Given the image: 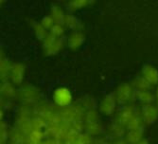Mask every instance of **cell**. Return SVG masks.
Segmentation results:
<instances>
[{
  "label": "cell",
  "mask_w": 158,
  "mask_h": 144,
  "mask_svg": "<svg viewBox=\"0 0 158 144\" xmlns=\"http://www.w3.org/2000/svg\"><path fill=\"white\" fill-rule=\"evenodd\" d=\"M144 125V121L140 115V111H137V113L134 116V118L129 121V123L126 125V129L128 131L130 130H136V129H141Z\"/></svg>",
  "instance_id": "cb8c5ba5"
},
{
  "label": "cell",
  "mask_w": 158,
  "mask_h": 144,
  "mask_svg": "<svg viewBox=\"0 0 158 144\" xmlns=\"http://www.w3.org/2000/svg\"><path fill=\"white\" fill-rule=\"evenodd\" d=\"M93 144H102V143H100V142H98V141H96V142H94Z\"/></svg>",
  "instance_id": "60d3db41"
},
{
  "label": "cell",
  "mask_w": 158,
  "mask_h": 144,
  "mask_svg": "<svg viewBox=\"0 0 158 144\" xmlns=\"http://www.w3.org/2000/svg\"><path fill=\"white\" fill-rule=\"evenodd\" d=\"M64 43H65V40L64 38H58L57 41L54 43V44L48 49L44 50V53L45 55L47 56H52V55H56L58 54L64 47Z\"/></svg>",
  "instance_id": "603a6c76"
},
{
  "label": "cell",
  "mask_w": 158,
  "mask_h": 144,
  "mask_svg": "<svg viewBox=\"0 0 158 144\" xmlns=\"http://www.w3.org/2000/svg\"><path fill=\"white\" fill-rule=\"evenodd\" d=\"M154 95H155V104L157 105V107H158V85H157V87H156V90H155V93H154Z\"/></svg>",
  "instance_id": "74e56055"
},
{
  "label": "cell",
  "mask_w": 158,
  "mask_h": 144,
  "mask_svg": "<svg viewBox=\"0 0 158 144\" xmlns=\"http://www.w3.org/2000/svg\"><path fill=\"white\" fill-rule=\"evenodd\" d=\"M50 16L54 20L55 24H59L64 26V20L66 14L64 13V10L58 6V5H53L51 7V11H50Z\"/></svg>",
  "instance_id": "d6986e66"
},
{
  "label": "cell",
  "mask_w": 158,
  "mask_h": 144,
  "mask_svg": "<svg viewBox=\"0 0 158 144\" xmlns=\"http://www.w3.org/2000/svg\"><path fill=\"white\" fill-rule=\"evenodd\" d=\"M33 114V109L31 106L23 104L18 110V117H31Z\"/></svg>",
  "instance_id": "836d02e7"
},
{
  "label": "cell",
  "mask_w": 158,
  "mask_h": 144,
  "mask_svg": "<svg viewBox=\"0 0 158 144\" xmlns=\"http://www.w3.org/2000/svg\"><path fill=\"white\" fill-rule=\"evenodd\" d=\"M41 25L44 27L47 31H50L51 30V28L55 25V22H54V20L52 19V17L50 16V15H46V16H44L42 18V20H41Z\"/></svg>",
  "instance_id": "d6a6232c"
},
{
  "label": "cell",
  "mask_w": 158,
  "mask_h": 144,
  "mask_svg": "<svg viewBox=\"0 0 158 144\" xmlns=\"http://www.w3.org/2000/svg\"><path fill=\"white\" fill-rule=\"evenodd\" d=\"M117 106H118V102L116 96H114V93H110L107 94L100 100L98 110L104 116H112L117 111Z\"/></svg>",
  "instance_id": "8992f818"
},
{
  "label": "cell",
  "mask_w": 158,
  "mask_h": 144,
  "mask_svg": "<svg viewBox=\"0 0 158 144\" xmlns=\"http://www.w3.org/2000/svg\"><path fill=\"white\" fill-rule=\"evenodd\" d=\"M93 137L90 136L87 133H80L78 139H77V144H93Z\"/></svg>",
  "instance_id": "4dcf8cb0"
},
{
  "label": "cell",
  "mask_w": 158,
  "mask_h": 144,
  "mask_svg": "<svg viewBox=\"0 0 158 144\" xmlns=\"http://www.w3.org/2000/svg\"><path fill=\"white\" fill-rule=\"evenodd\" d=\"M27 137L33 131V126L31 117H18L16 119V126Z\"/></svg>",
  "instance_id": "7c38bea8"
},
{
  "label": "cell",
  "mask_w": 158,
  "mask_h": 144,
  "mask_svg": "<svg viewBox=\"0 0 158 144\" xmlns=\"http://www.w3.org/2000/svg\"><path fill=\"white\" fill-rule=\"evenodd\" d=\"M56 144H64V141H56Z\"/></svg>",
  "instance_id": "ab89813d"
},
{
  "label": "cell",
  "mask_w": 158,
  "mask_h": 144,
  "mask_svg": "<svg viewBox=\"0 0 158 144\" xmlns=\"http://www.w3.org/2000/svg\"><path fill=\"white\" fill-rule=\"evenodd\" d=\"M86 110L81 104H72L69 107L64 108L59 112L62 122L71 125L77 121H84Z\"/></svg>",
  "instance_id": "7a4b0ae2"
},
{
  "label": "cell",
  "mask_w": 158,
  "mask_h": 144,
  "mask_svg": "<svg viewBox=\"0 0 158 144\" xmlns=\"http://www.w3.org/2000/svg\"><path fill=\"white\" fill-rule=\"evenodd\" d=\"M138 144H151V143H150L147 139H145V138H144V139H142Z\"/></svg>",
  "instance_id": "f35d334b"
},
{
  "label": "cell",
  "mask_w": 158,
  "mask_h": 144,
  "mask_svg": "<svg viewBox=\"0 0 158 144\" xmlns=\"http://www.w3.org/2000/svg\"><path fill=\"white\" fill-rule=\"evenodd\" d=\"M95 121H99V116L98 113L96 109H90L85 112L84 116V123L88 122H95Z\"/></svg>",
  "instance_id": "83f0119b"
},
{
  "label": "cell",
  "mask_w": 158,
  "mask_h": 144,
  "mask_svg": "<svg viewBox=\"0 0 158 144\" xmlns=\"http://www.w3.org/2000/svg\"><path fill=\"white\" fill-rule=\"evenodd\" d=\"M112 144H128V143L125 140V138H121V139H117L116 141L113 142Z\"/></svg>",
  "instance_id": "8d00e7d4"
},
{
  "label": "cell",
  "mask_w": 158,
  "mask_h": 144,
  "mask_svg": "<svg viewBox=\"0 0 158 144\" xmlns=\"http://www.w3.org/2000/svg\"><path fill=\"white\" fill-rule=\"evenodd\" d=\"M126 127L119 124L117 121H114L110 126H109V134L111 135L112 138L117 139H121L124 138V137L126 136L127 132H126Z\"/></svg>",
  "instance_id": "e0dca14e"
},
{
  "label": "cell",
  "mask_w": 158,
  "mask_h": 144,
  "mask_svg": "<svg viewBox=\"0 0 158 144\" xmlns=\"http://www.w3.org/2000/svg\"><path fill=\"white\" fill-rule=\"evenodd\" d=\"M141 76L145 78L152 85H158V69L150 64L144 65L141 70Z\"/></svg>",
  "instance_id": "30bf717a"
},
{
  "label": "cell",
  "mask_w": 158,
  "mask_h": 144,
  "mask_svg": "<svg viewBox=\"0 0 158 144\" xmlns=\"http://www.w3.org/2000/svg\"><path fill=\"white\" fill-rule=\"evenodd\" d=\"M114 96L118 104L127 105L135 98V88L133 87L132 83H122L114 91Z\"/></svg>",
  "instance_id": "5b68a950"
},
{
  "label": "cell",
  "mask_w": 158,
  "mask_h": 144,
  "mask_svg": "<svg viewBox=\"0 0 158 144\" xmlns=\"http://www.w3.org/2000/svg\"><path fill=\"white\" fill-rule=\"evenodd\" d=\"M11 66H12V64H10L9 59L3 55V52L1 50V59H0V77H1L2 82H7L10 79Z\"/></svg>",
  "instance_id": "9a60e30c"
},
{
  "label": "cell",
  "mask_w": 158,
  "mask_h": 144,
  "mask_svg": "<svg viewBox=\"0 0 158 144\" xmlns=\"http://www.w3.org/2000/svg\"><path fill=\"white\" fill-rule=\"evenodd\" d=\"M144 131L143 128L136 129V130L128 131L125 136V140L128 144H138L142 139H144Z\"/></svg>",
  "instance_id": "ac0fdd59"
},
{
  "label": "cell",
  "mask_w": 158,
  "mask_h": 144,
  "mask_svg": "<svg viewBox=\"0 0 158 144\" xmlns=\"http://www.w3.org/2000/svg\"><path fill=\"white\" fill-rule=\"evenodd\" d=\"M85 42V36L81 32H71L67 39H66V44L67 47L71 50H77L79 49Z\"/></svg>",
  "instance_id": "8fae6325"
},
{
  "label": "cell",
  "mask_w": 158,
  "mask_h": 144,
  "mask_svg": "<svg viewBox=\"0 0 158 144\" xmlns=\"http://www.w3.org/2000/svg\"><path fill=\"white\" fill-rule=\"evenodd\" d=\"M0 92H1V96L9 100H13L18 97V91L15 89L12 83L10 82H2L1 87H0Z\"/></svg>",
  "instance_id": "4fadbf2b"
},
{
  "label": "cell",
  "mask_w": 158,
  "mask_h": 144,
  "mask_svg": "<svg viewBox=\"0 0 158 144\" xmlns=\"http://www.w3.org/2000/svg\"><path fill=\"white\" fill-rule=\"evenodd\" d=\"M132 85L135 88V90L136 91H148V90H151L152 88V85L142 76L135 77L132 82Z\"/></svg>",
  "instance_id": "7402d4cb"
},
{
  "label": "cell",
  "mask_w": 158,
  "mask_h": 144,
  "mask_svg": "<svg viewBox=\"0 0 158 144\" xmlns=\"http://www.w3.org/2000/svg\"><path fill=\"white\" fill-rule=\"evenodd\" d=\"M95 3V1H91V0H72V1H69L67 4V9L70 11H74L81 10L82 8L88 7Z\"/></svg>",
  "instance_id": "d4e9b609"
},
{
  "label": "cell",
  "mask_w": 158,
  "mask_h": 144,
  "mask_svg": "<svg viewBox=\"0 0 158 144\" xmlns=\"http://www.w3.org/2000/svg\"><path fill=\"white\" fill-rule=\"evenodd\" d=\"M52 99L55 105L61 108H66L71 106L73 102L72 93L65 86H60V87L56 88L53 92Z\"/></svg>",
  "instance_id": "277c9868"
},
{
  "label": "cell",
  "mask_w": 158,
  "mask_h": 144,
  "mask_svg": "<svg viewBox=\"0 0 158 144\" xmlns=\"http://www.w3.org/2000/svg\"><path fill=\"white\" fill-rule=\"evenodd\" d=\"M79 104H81L86 111L90 110V109H95V100H93L90 97L82 98L81 103H79Z\"/></svg>",
  "instance_id": "1f68e13d"
},
{
  "label": "cell",
  "mask_w": 158,
  "mask_h": 144,
  "mask_svg": "<svg viewBox=\"0 0 158 144\" xmlns=\"http://www.w3.org/2000/svg\"><path fill=\"white\" fill-rule=\"evenodd\" d=\"M140 115L144 121V124L151 125L158 120V107L154 104L142 105Z\"/></svg>",
  "instance_id": "52a82bcc"
},
{
  "label": "cell",
  "mask_w": 158,
  "mask_h": 144,
  "mask_svg": "<svg viewBox=\"0 0 158 144\" xmlns=\"http://www.w3.org/2000/svg\"><path fill=\"white\" fill-rule=\"evenodd\" d=\"M135 99L142 104H151L155 102V95L151 91H136L135 90Z\"/></svg>",
  "instance_id": "2e32d148"
},
{
  "label": "cell",
  "mask_w": 158,
  "mask_h": 144,
  "mask_svg": "<svg viewBox=\"0 0 158 144\" xmlns=\"http://www.w3.org/2000/svg\"><path fill=\"white\" fill-rule=\"evenodd\" d=\"M64 26L73 32H81L83 30L82 22L75 15L71 13H67L64 20Z\"/></svg>",
  "instance_id": "5bb4252c"
},
{
  "label": "cell",
  "mask_w": 158,
  "mask_h": 144,
  "mask_svg": "<svg viewBox=\"0 0 158 144\" xmlns=\"http://www.w3.org/2000/svg\"><path fill=\"white\" fill-rule=\"evenodd\" d=\"M32 28L34 31L35 36L39 41H44L47 36L49 34L48 31H47L46 28L41 25V23H37V22H33L32 23Z\"/></svg>",
  "instance_id": "484cf974"
},
{
  "label": "cell",
  "mask_w": 158,
  "mask_h": 144,
  "mask_svg": "<svg viewBox=\"0 0 158 144\" xmlns=\"http://www.w3.org/2000/svg\"><path fill=\"white\" fill-rule=\"evenodd\" d=\"M137 111L138 110H136V108L132 104L123 105V107L118 112L117 118L114 121H117L119 124L126 127V125L134 118V116L137 113Z\"/></svg>",
  "instance_id": "ba28073f"
},
{
  "label": "cell",
  "mask_w": 158,
  "mask_h": 144,
  "mask_svg": "<svg viewBox=\"0 0 158 144\" xmlns=\"http://www.w3.org/2000/svg\"><path fill=\"white\" fill-rule=\"evenodd\" d=\"M64 28L63 25H59V24H55L51 30L49 31V33L54 35L56 38H63L64 35Z\"/></svg>",
  "instance_id": "f546056e"
},
{
  "label": "cell",
  "mask_w": 158,
  "mask_h": 144,
  "mask_svg": "<svg viewBox=\"0 0 158 144\" xmlns=\"http://www.w3.org/2000/svg\"><path fill=\"white\" fill-rule=\"evenodd\" d=\"M56 141L55 139H52V138H48V139H45L44 141L42 142V144H56Z\"/></svg>",
  "instance_id": "d590c367"
},
{
  "label": "cell",
  "mask_w": 158,
  "mask_h": 144,
  "mask_svg": "<svg viewBox=\"0 0 158 144\" xmlns=\"http://www.w3.org/2000/svg\"><path fill=\"white\" fill-rule=\"evenodd\" d=\"M32 121V126H33V130H43V129H46L48 127V122L38 116H34L31 118Z\"/></svg>",
  "instance_id": "f1b7e54d"
},
{
  "label": "cell",
  "mask_w": 158,
  "mask_h": 144,
  "mask_svg": "<svg viewBox=\"0 0 158 144\" xmlns=\"http://www.w3.org/2000/svg\"><path fill=\"white\" fill-rule=\"evenodd\" d=\"M26 74V66L22 63H14L12 64L10 80L13 84L20 85L25 78Z\"/></svg>",
  "instance_id": "9c48e42d"
},
{
  "label": "cell",
  "mask_w": 158,
  "mask_h": 144,
  "mask_svg": "<svg viewBox=\"0 0 158 144\" xmlns=\"http://www.w3.org/2000/svg\"><path fill=\"white\" fill-rule=\"evenodd\" d=\"M46 137L45 132L43 130H33L30 135L27 137L25 144H42Z\"/></svg>",
  "instance_id": "44dd1931"
},
{
  "label": "cell",
  "mask_w": 158,
  "mask_h": 144,
  "mask_svg": "<svg viewBox=\"0 0 158 144\" xmlns=\"http://www.w3.org/2000/svg\"><path fill=\"white\" fill-rule=\"evenodd\" d=\"M33 115L44 119L48 122V125H57L62 122L59 112H57L50 104L41 102L34 106Z\"/></svg>",
  "instance_id": "6da1fadb"
},
{
  "label": "cell",
  "mask_w": 158,
  "mask_h": 144,
  "mask_svg": "<svg viewBox=\"0 0 158 144\" xmlns=\"http://www.w3.org/2000/svg\"><path fill=\"white\" fill-rule=\"evenodd\" d=\"M10 139V130L8 128V125L1 121L0 124V144H9Z\"/></svg>",
  "instance_id": "4316f807"
},
{
  "label": "cell",
  "mask_w": 158,
  "mask_h": 144,
  "mask_svg": "<svg viewBox=\"0 0 158 144\" xmlns=\"http://www.w3.org/2000/svg\"><path fill=\"white\" fill-rule=\"evenodd\" d=\"M18 98L25 105L31 106L32 104H37L40 103L41 93L37 87L31 84L24 85L18 91Z\"/></svg>",
  "instance_id": "3957f363"
},
{
  "label": "cell",
  "mask_w": 158,
  "mask_h": 144,
  "mask_svg": "<svg viewBox=\"0 0 158 144\" xmlns=\"http://www.w3.org/2000/svg\"><path fill=\"white\" fill-rule=\"evenodd\" d=\"M84 130H85V133L89 134L90 136L97 137L102 133L103 128L100 121H95V122L84 123Z\"/></svg>",
  "instance_id": "ffe728a7"
},
{
  "label": "cell",
  "mask_w": 158,
  "mask_h": 144,
  "mask_svg": "<svg viewBox=\"0 0 158 144\" xmlns=\"http://www.w3.org/2000/svg\"><path fill=\"white\" fill-rule=\"evenodd\" d=\"M57 39L58 38H56L54 35H52V34H48V36H47V38L43 41V49L44 50H46V49H49L54 43L57 41Z\"/></svg>",
  "instance_id": "e575fe53"
}]
</instances>
